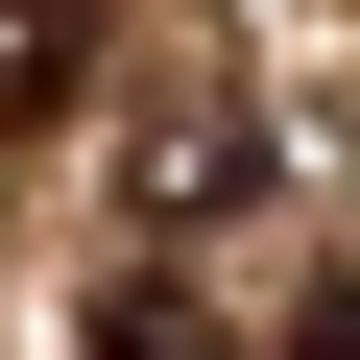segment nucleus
<instances>
[{
	"instance_id": "1",
	"label": "nucleus",
	"mask_w": 360,
	"mask_h": 360,
	"mask_svg": "<svg viewBox=\"0 0 360 360\" xmlns=\"http://www.w3.org/2000/svg\"><path fill=\"white\" fill-rule=\"evenodd\" d=\"M96 96V0H0V144Z\"/></svg>"
},
{
	"instance_id": "2",
	"label": "nucleus",
	"mask_w": 360,
	"mask_h": 360,
	"mask_svg": "<svg viewBox=\"0 0 360 360\" xmlns=\"http://www.w3.org/2000/svg\"><path fill=\"white\" fill-rule=\"evenodd\" d=\"M240 193H264V120L240 96H193V120L144 144V217H240Z\"/></svg>"
},
{
	"instance_id": "3",
	"label": "nucleus",
	"mask_w": 360,
	"mask_h": 360,
	"mask_svg": "<svg viewBox=\"0 0 360 360\" xmlns=\"http://www.w3.org/2000/svg\"><path fill=\"white\" fill-rule=\"evenodd\" d=\"M96 360H240V336H217L193 288H96Z\"/></svg>"
},
{
	"instance_id": "4",
	"label": "nucleus",
	"mask_w": 360,
	"mask_h": 360,
	"mask_svg": "<svg viewBox=\"0 0 360 360\" xmlns=\"http://www.w3.org/2000/svg\"><path fill=\"white\" fill-rule=\"evenodd\" d=\"M288 360H360V288H312V312H288Z\"/></svg>"
}]
</instances>
